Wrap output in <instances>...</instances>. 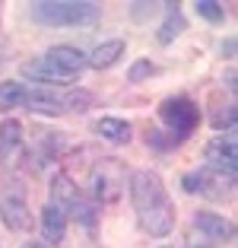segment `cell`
Returning <instances> with one entry per match:
<instances>
[{"label":"cell","instance_id":"obj_1","mask_svg":"<svg viewBox=\"0 0 238 248\" xmlns=\"http://www.w3.org/2000/svg\"><path fill=\"white\" fill-rule=\"evenodd\" d=\"M127 191H130V204H134V213H137V223L143 232L156 235V239L172 232L175 229V204H172L168 188L159 172L137 169L130 175Z\"/></svg>","mask_w":238,"mask_h":248},{"label":"cell","instance_id":"obj_2","mask_svg":"<svg viewBox=\"0 0 238 248\" xmlns=\"http://www.w3.org/2000/svg\"><path fill=\"white\" fill-rule=\"evenodd\" d=\"M29 13L42 26H92V22H99V3H92V0H42V3H32Z\"/></svg>","mask_w":238,"mask_h":248},{"label":"cell","instance_id":"obj_3","mask_svg":"<svg viewBox=\"0 0 238 248\" xmlns=\"http://www.w3.org/2000/svg\"><path fill=\"white\" fill-rule=\"evenodd\" d=\"M159 118H162V124L172 134H178V140H184L188 134L197 131L200 108H197V102L188 99V95H172V99H165V102L159 105Z\"/></svg>","mask_w":238,"mask_h":248},{"label":"cell","instance_id":"obj_4","mask_svg":"<svg viewBox=\"0 0 238 248\" xmlns=\"http://www.w3.org/2000/svg\"><path fill=\"white\" fill-rule=\"evenodd\" d=\"M181 188L188 194H200V197H213V201H225L235 191V178L223 175V172H213V169H191L181 175Z\"/></svg>","mask_w":238,"mask_h":248},{"label":"cell","instance_id":"obj_5","mask_svg":"<svg viewBox=\"0 0 238 248\" xmlns=\"http://www.w3.org/2000/svg\"><path fill=\"white\" fill-rule=\"evenodd\" d=\"M38 61H42V67L58 83H70L86 70V54L79 51V48H73V45H54V48H48Z\"/></svg>","mask_w":238,"mask_h":248},{"label":"cell","instance_id":"obj_6","mask_svg":"<svg viewBox=\"0 0 238 248\" xmlns=\"http://www.w3.org/2000/svg\"><path fill=\"white\" fill-rule=\"evenodd\" d=\"M203 159H207V169L235 178V169H238V143H235V137H225V134L213 137L207 146H203Z\"/></svg>","mask_w":238,"mask_h":248},{"label":"cell","instance_id":"obj_7","mask_svg":"<svg viewBox=\"0 0 238 248\" xmlns=\"http://www.w3.org/2000/svg\"><path fill=\"white\" fill-rule=\"evenodd\" d=\"M26 108L35 111V115H64L67 111V89H26Z\"/></svg>","mask_w":238,"mask_h":248},{"label":"cell","instance_id":"obj_8","mask_svg":"<svg viewBox=\"0 0 238 248\" xmlns=\"http://www.w3.org/2000/svg\"><path fill=\"white\" fill-rule=\"evenodd\" d=\"M92 178H95V197H99V204H102V201H115V197L121 194L124 178H121V169H118V162L111 159V156L99 159Z\"/></svg>","mask_w":238,"mask_h":248},{"label":"cell","instance_id":"obj_9","mask_svg":"<svg viewBox=\"0 0 238 248\" xmlns=\"http://www.w3.org/2000/svg\"><path fill=\"white\" fill-rule=\"evenodd\" d=\"M194 226L200 229V235H207V239H213V242H225V245L235 242V223L219 217V213H213V210H197Z\"/></svg>","mask_w":238,"mask_h":248},{"label":"cell","instance_id":"obj_10","mask_svg":"<svg viewBox=\"0 0 238 248\" xmlns=\"http://www.w3.org/2000/svg\"><path fill=\"white\" fill-rule=\"evenodd\" d=\"M0 219H3V226H7L10 232H29V229L35 226V219H32L26 201L16 197V194H10V197L0 201Z\"/></svg>","mask_w":238,"mask_h":248},{"label":"cell","instance_id":"obj_11","mask_svg":"<svg viewBox=\"0 0 238 248\" xmlns=\"http://www.w3.org/2000/svg\"><path fill=\"white\" fill-rule=\"evenodd\" d=\"M42 235H45V245H60L67 235V217L54 204H45L42 210Z\"/></svg>","mask_w":238,"mask_h":248},{"label":"cell","instance_id":"obj_12","mask_svg":"<svg viewBox=\"0 0 238 248\" xmlns=\"http://www.w3.org/2000/svg\"><path fill=\"white\" fill-rule=\"evenodd\" d=\"M124 51H127V45H124L121 38H111V42H102L99 48L89 54L86 64H89V67H95V70H108V67H115L118 61L124 58Z\"/></svg>","mask_w":238,"mask_h":248},{"label":"cell","instance_id":"obj_13","mask_svg":"<svg viewBox=\"0 0 238 248\" xmlns=\"http://www.w3.org/2000/svg\"><path fill=\"white\" fill-rule=\"evenodd\" d=\"M22 124L16 118H7V121L0 124V156L7 162H13V156L22 150Z\"/></svg>","mask_w":238,"mask_h":248},{"label":"cell","instance_id":"obj_14","mask_svg":"<svg viewBox=\"0 0 238 248\" xmlns=\"http://www.w3.org/2000/svg\"><path fill=\"white\" fill-rule=\"evenodd\" d=\"M184 13L178 10V3H165V19H162V26L156 29V38H159V45H172L175 38L184 32Z\"/></svg>","mask_w":238,"mask_h":248},{"label":"cell","instance_id":"obj_15","mask_svg":"<svg viewBox=\"0 0 238 248\" xmlns=\"http://www.w3.org/2000/svg\"><path fill=\"white\" fill-rule=\"evenodd\" d=\"M130 121H124V118H99L95 121V134H99L102 140H108V143H127L130 140Z\"/></svg>","mask_w":238,"mask_h":248},{"label":"cell","instance_id":"obj_16","mask_svg":"<svg viewBox=\"0 0 238 248\" xmlns=\"http://www.w3.org/2000/svg\"><path fill=\"white\" fill-rule=\"evenodd\" d=\"M26 102V86L22 83H0V111H10V108H19Z\"/></svg>","mask_w":238,"mask_h":248},{"label":"cell","instance_id":"obj_17","mask_svg":"<svg viewBox=\"0 0 238 248\" xmlns=\"http://www.w3.org/2000/svg\"><path fill=\"white\" fill-rule=\"evenodd\" d=\"M235 118H238L235 102H229V105H219V111L209 118V124H213V131H232L235 127Z\"/></svg>","mask_w":238,"mask_h":248},{"label":"cell","instance_id":"obj_18","mask_svg":"<svg viewBox=\"0 0 238 248\" xmlns=\"http://www.w3.org/2000/svg\"><path fill=\"white\" fill-rule=\"evenodd\" d=\"M92 108V93L89 89H67V111H89Z\"/></svg>","mask_w":238,"mask_h":248},{"label":"cell","instance_id":"obj_19","mask_svg":"<svg viewBox=\"0 0 238 248\" xmlns=\"http://www.w3.org/2000/svg\"><path fill=\"white\" fill-rule=\"evenodd\" d=\"M194 10H197V16H200V19H207V22H219L225 16L223 3H216V0H197Z\"/></svg>","mask_w":238,"mask_h":248},{"label":"cell","instance_id":"obj_20","mask_svg":"<svg viewBox=\"0 0 238 248\" xmlns=\"http://www.w3.org/2000/svg\"><path fill=\"white\" fill-rule=\"evenodd\" d=\"M152 73H156V64H152L149 58H140L137 64L127 70V80H130V83H143L146 77H152Z\"/></svg>","mask_w":238,"mask_h":248},{"label":"cell","instance_id":"obj_21","mask_svg":"<svg viewBox=\"0 0 238 248\" xmlns=\"http://www.w3.org/2000/svg\"><path fill=\"white\" fill-rule=\"evenodd\" d=\"M232 51H235V42L229 38V42H223V54H232Z\"/></svg>","mask_w":238,"mask_h":248},{"label":"cell","instance_id":"obj_22","mask_svg":"<svg viewBox=\"0 0 238 248\" xmlns=\"http://www.w3.org/2000/svg\"><path fill=\"white\" fill-rule=\"evenodd\" d=\"M19 248H51V245H45V242H26V245H19Z\"/></svg>","mask_w":238,"mask_h":248},{"label":"cell","instance_id":"obj_23","mask_svg":"<svg viewBox=\"0 0 238 248\" xmlns=\"http://www.w3.org/2000/svg\"><path fill=\"white\" fill-rule=\"evenodd\" d=\"M188 248H209L207 242H188Z\"/></svg>","mask_w":238,"mask_h":248},{"label":"cell","instance_id":"obj_24","mask_svg":"<svg viewBox=\"0 0 238 248\" xmlns=\"http://www.w3.org/2000/svg\"><path fill=\"white\" fill-rule=\"evenodd\" d=\"M162 248H168V245H162Z\"/></svg>","mask_w":238,"mask_h":248}]
</instances>
